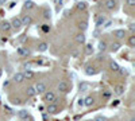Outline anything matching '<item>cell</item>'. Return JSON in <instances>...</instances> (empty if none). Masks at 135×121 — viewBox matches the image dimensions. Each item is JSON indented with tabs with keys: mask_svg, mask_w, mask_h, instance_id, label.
Returning a JSON list of instances; mask_svg holds the SVG:
<instances>
[{
	"mask_svg": "<svg viewBox=\"0 0 135 121\" xmlns=\"http://www.w3.org/2000/svg\"><path fill=\"white\" fill-rule=\"evenodd\" d=\"M103 97H104V98H110V97H111V93H110V91H104V93H103Z\"/></svg>",
	"mask_w": 135,
	"mask_h": 121,
	"instance_id": "35",
	"label": "cell"
},
{
	"mask_svg": "<svg viewBox=\"0 0 135 121\" xmlns=\"http://www.w3.org/2000/svg\"><path fill=\"white\" fill-rule=\"evenodd\" d=\"M34 89L37 93H45L46 90H47V87H46V83L45 82H38L37 85L34 86Z\"/></svg>",
	"mask_w": 135,
	"mask_h": 121,
	"instance_id": "1",
	"label": "cell"
},
{
	"mask_svg": "<svg viewBox=\"0 0 135 121\" xmlns=\"http://www.w3.org/2000/svg\"><path fill=\"white\" fill-rule=\"evenodd\" d=\"M110 67H111V70H112V71H118V70H119V66H118L116 62H111Z\"/></svg>",
	"mask_w": 135,
	"mask_h": 121,
	"instance_id": "26",
	"label": "cell"
},
{
	"mask_svg": "<svg viewBox=\"0 0 135 121\" xmlns=\"http://www.w3.org/2000/svg\"><path fill=\"white\" fill-rule=\"evenodd\" d=\"M78 55V51H73V57H77Z\"/></svg>",
	"mask_w": 135,
	"mask_h": 121,
	"instance_id": "41",
	"label": "cell"
},
{
	"mask_svg": "<svg viewBox=\"0 0 135 121\" xmlns=\"http://www.w3.org/2000/svg\"><path fill=\"white\" fill-rule=\"evenodd\" d=\"M85 53H87V54H92V53H93V46H92L91 43L87 44V47H85Z\"/></svg>",
	"mask_w": 135,
	"mask_h": 121,
	"instance_id": "27",
	"label": "cell"
},
{
	"mask_svg": "<svg viewBox=\"0 0 135 121\" xmlns=\"http://www.w3.org/2000/svg\"><path fill=\"white\" fill-rule=\"evenodd\" d=\"M134 26H135V24H130V30H131V31H134V28H135Z\"/></svg>",
	"mask_w": 135,
	"mask_h": 121,
	"instance_id": "40",
	"label": "cell"
},
{
	"mask_svg": "<svg viewBox=\"0 0 135 121\" xmlns=\"http://www.w3.org/2000/svg\"><path fill=\"white\" fill-rule=\"evenodd\" d=\"M11 27L12 28H16V30H18V28H20L22 27V20H20V18H14L11 20Z\"/></svg>",
	"mask_w": 135,
	"mask_h": 121,
	"instance_id": "2",
	"label": "cell"
},
{
	"mask_svg": "<svg viewBox=\"0 0 135 121\" xmlns=\"http://www.w3.org/2000/svg\"><path fill=\"white\" fill-rule=\"evenodd\" d=\"M58 90L62 91V93H66V91L69 90V85L65 82V81H61V82L58 83Z\"/></svg>",
	"mask_w": 135,
	"mask_h": 121,
	"instance_id": "5",
	"label": "cell"
},
{
	"mask_svg": "<svg viewBox=\"0 0 135 121\" xmlns=\"http://www.w3.org/2000/svg\"><path fill=\"white\" fill-rule=\"evenodd\" d=\"M11 28H12V27H11V23H9V22H3V23H0V30H1V31L8 32Z\"/></svg>",
	"mask_w": 135,
	"mask_h": 121,
	"instance_id": "4",
	"label": "cell"
},
{
	"mask_svg": "<svg viewBox=\"0 0 135 121\" xmlns=\"http://www.w3.org/2000/svg\"><path fill=\"white\" fill-rule=\"evenodd\" d=\"M105 22H107L105 16H97V18H96V26H97V27H101V26H104Z\"/></svg>",
	"mask_w": 135,
	"mask_h": 121,
	"instance_id": "10",
	"label": "cell"
},
{
	"mask_svg": "<svg viewBox=\"0 0 135 121\" xmlns=\"http://www.w3.org/2000/svg\"><path fill=\"white\" fill-rule=\"evenodd\" d=\"M126 3L130 5V7H134L135 5V0H126Z\"/></svg>",
	"mask_w": 135,
	"mask_h": 121,
	"instance_id": "32",
	"label": "cell"
},
{
	"mask_svg": "<svg viewBox=\"0 0 135 121\" xmlns=\"http://www.w3.org/2000/svg\"><path fill=\"white\" fill-rule=\"evenodd\" d=\"M95 73H96V70H95V67H92V66H88L85 69V74H87V76H93Z\"/></svg>",
	"mask_w": 135,
	"mask_h": 121,
	"instance_id": "21",
	"label": "cell"
},
{
	"mask_svg": "<svg viewBox=\"0 0 135 121\" xmlns=\"http://www.w3.org/2000/svg\"><path fill=\"white\" fill-rule=\"evenodd\" d=\"M105 48H107V43H105L104 40H101L100 43H99V50H100V51H104Z\"/></svg>",
	"mask_w": 135,
	"mask_h": 121,
	"instance_id": "28",
	"label": "cell"
},
{
	"mask_svg": "<svg viewBox=\"0 0 135 121\" xmlns=\"http://www.w3.org/2000/svg\"><path fill=\"white\" fill-rule=\"evenodd\" d=\"M31 66H32V63H31V62H27V63H24V65H23V67H24L26 70H28V69H30Z\"/></svg>",
	"mask_w": 135,
	"mask_h": 121,
	"instance_id": "33",
	"label": "cell"
},
{
	"mask_svg": "<svg viewBox=\"0 0 135 121\" xmlns=\"http://www.w3.org/2000/svg\"><path fill=\"white\" fill-rule=\"evenodd\" d=\"M78 105L83 106V105H84V100H78Z\"/></svg>",
	"mask_w": 135,
	"mask_h": 121,
	"instance_id": "39",
	"label": "cell"
},
{
	"mask_svg": "<svg viewBox=\"0 0 135 121\" xmlns=\"http://www.w3.org/2000/svg\"><path fill=\"white\" fill-rule=\"evenodd\" d=\"M14 81H15V82H18V83L23 82V81H24V76H23V73H16L14 76Z\"/></svg>",
	"mask_w": 135,
	"mask_h": 121,
	"instance_id": "11",
	"label": "cell"
},
{
	"mask_svg": "<svg viewBox=\"0 0 135 121\" xmlns=\"http://www.w3.org/2000/svg\"><path fill=\"white\" fill-rule=\"evenodd\" d=\"M16 53H18V55H20V57H28V55H30V51L24 47H19Z\"/></svg>",
	"mask_w": 135,
	"mask_h": 121,
	"instance_id": "8",
	"label": "cell"
},
{
	"mask_svg": "<svg viewBox=\"0 0 135 121\" xmlns=\"http://www.w3.org/2000/svg\"><path fill=\"white\" fill-rule=\"evenodd\" d=\"M1 74H3V69L0 67V77H1Z\"/></svg>",
	"mask_w": 135,
	"mask_h": 121,
	"instance_id": "43",
	"label": "cell"
},
{
	"mask_svg": "<svg viewBox=\"0 0 135 121\" xmlns=\"http://www.w3.org/2000/svg\"><path fill=\"white\" fill-rule=\"evenodd\" d=\"M20 20H22V26H30L31 23H32V18H31L30 15H24Z\"/></svg>",
	"mask_w": 135,
	"mask_h": 121,
	"instance_id": "3",
	"label": "cell"
},
{
	"mask_svg": "<svg viewBox=\"0 0 135 121\" xmlns=\"http://www.w3.org/2000/svg\"><path fill=\"white\" fill-rule=\"evenodd\" d=\"M118 71H119V73L122 74V76H126V74H127V71H126V70H122L120 67H119V70H118Z\"/></svg>",
	"mask_w": 135,
	"mask_h": 121,
	"instance_id": "37",
	"label": "cell"
},
{
	"mask_svg": "<svg viewBox=\"0 0 135 121\" xmlns=\"http://www.w3.org/2000/svg\"><path fill=\"white\" fill-rule=\"evenodd\" d=\"M42 31H43V32H49V31H50V26L43 24V26H42Z\"/></svg>",
	"mask_w": 135,
	"mask_h": 121,
	"instance_id": "30",
	"label": "cell"
},
{
	"mask_svg": "<svg viewBox=\"0 0 135 121\" xmlns=\"http://www.w3.org/2000/svg\"><path fill=\"white\" fill-rule=\"evenodd\" d=\"M47 112L50 114H55L58 112V106L55 105V104H49L47 105Z\"/></svg>",
	"mask_w": 135,
	"mask_h": 121,
	"instance_id": "7",
	"label": "cell"
},
{
	"mask_svg": "<svg viewBox=\"0 0 135 121\" xmlns=\"http://www.w3.org/2000/svg\"><path fill=\"white\" fill-rule=\"evenodd\" d=\"M54 100H55V94L53 93V91L45 93V101H47V102H54Z\"/></svg>",
	"mask_w": 135,
	"mask_h": 121,
	"instance_id": "6",
	"label": "cell"
},
{
	"mask_svg": "<svg viewBox=\"0 0 135 121\" xmlns=\"http://www.w3.org/2000/svg\"><path fill=\"white\" fill-rule=\"evenodd\" d=\"M26 94H27V97H34L35 94H37V91H35L34 86H30V87H27V90H26Z\"/></svg>",
	"mask_w": 135,
	"mask_h": 121,
	"instance_id": "16",
	"label": "cell"
},
{
	"mask_svg": "<svg viewBox=\"0 0 135 121\" xmlns=\"http://www.w3.org/2000/svg\"><path fill=\"white\" fill-rule=\"evenodd\" d=\"M43 18H45V19H49V18H50V11H47V9H46V11L43 12Z\"/></svg>",
	"mask_w": 135,
	"mask_h": 121,
	"instance_id": "34",
	"label": "cell"
},
{
	"mask_svg": "<svg viewBox=\"0 0 135 121\" xmlns=\"http://www.w3.org/2000/svg\"><path fill=\"white\" fill-rule=\"evenodd\" d=\"M115 4H116V3H115V0H105V3H104L105 8L110 9V11L115 8Z\"/></svg>",
	"mask_w": 135,
	"mask_h": 121,
	"instance_id": "9",
	"label": "cell"
},
{
	"mask_svg": "<svg viewBox=\"0 0 135 121\" xmlns=\"http://www.w3.org/2000/svg\"><path fill=\"white\" fill-rule=\"evenodd\" d=\"M47 43H46V42H41V43L38 44V51H42V53H43V51H46L47 50Z\"/></svg>",
	"mask_w": 135,
	"mask_h": 121,
	"instance_id": "19",
	"label": "cell"
},
{
	"mask_svg": "<svg viewBox=\"0 0 135 121\" xmlns=\"http://www.w3.org/2000/svg\"><path fill=\"white\" fill-rule=\"evenodd\" d=\"M26 40V35H22V38H19V42H24Z\"/></svg>",
	"mask_w": 135,
	"mask_h": 121,
	"instance_id": "38",
	"label": "cell"
},
{
	"mask_svg": "<svg viewBox=\"0 0 135 121\" xmlns=\"http://www.w3.org/2000/svg\"><path fill=\"white\" fill-rule=\"evenodd\" d=\"M12 104H14V105H20V104H22V100H20V98H14Z\"/></svg>",
	"mask_w": 135,
	"mask_h": 121,
	"instance_id": "31",
	"label": "cell"
},
{
	"mask_svg": "<svg viewBox=\"0 0 135 121\" xmlns=\"http://www.w3.org/2000/svg\"><path fill=\"white\" fill-rule=\"evenodd\" d=\"M130 121H135V119H134V117H133V119H131V120H130Z\"/></svg>",
	"mask_w": 135,
	"mask_h": 121,
	"instance_id": "44",
	"label": "cell"
},
{
	"mask_svg": "<svg viewBox=\"0 0 135 121\" xmlns=\"http://www.w3.org/2000/svg\"><path fill=\"white\" fill-rule=\"evenodd\" d=\"M78 28H80V31H85V30H87V28H88V23L87 22H80V23H78Z\"/></svg>",
	"mask_w": 135,
	"mask_h": 121,
	"instance_id": "22",
	"label": "cell"
},
{
	"mask_svg": "<svg viewBox=\"0 0 135 121\" xmlns=\"http://www.w3.org/2000/svg\"><path fill=\"white\" fill-rule=\"evenodd\" d=\"M89 87H91V85L88 83V82H81V83H80V90H81V91L89 90Z\"/></svg>",
	"mask_w": 135,
	"mask_h": 121,
	"instance_id": "20",
	"label": "cell"
},
{
	"mask_svg": "<svg viewBox=\"0 0 135 121\" xmlns=\"http://www.w3.org/2000/svg\"><path fill=\"white\" fill-rule=\"evenodd\" d=\"M114 35L118 39H123L124 37H126V31H124V30H116V31L114 32Z\"/></svg>",
	"mask_w": 135,
	"mask_h": 121,
	"instance_id": "12",
	"label": "cell"
},
{
	"mask_svg": "<svg viewBox=\"0 0 135 121\" xmlns=\"http://www.w3.org/2000/svg\"><path fill=\"white\" fill-rule=\"evenodd\" d=\"M85 8H87V3H84V1L77 3V9H78V11H84Z\"/></svg>",
	"mask_w": 135,
	"mask_h": 121,
	"instance_id": "24",
	"label": "cell"
},
{
	"mask_svg": "<svg viewBox=\"0 0 135 121\" xmlns=\"http://www.w3.org/2000/svg\"><path fill=\"white\" fill-rule=\"evenodd\" d=\"M76 42L80 44H84L85 43V35L84 34H77L76 35Z\"/></svg>",
	"mask_w": 135,
	"mask_h": 121,
	"instance_id": "15",
	"label": "cell"
},
{
	"mask_svg": "<svg viewBox=\"0 0 135 121\" xmlns=\"http://www.w3.org/2000/svg\"><path fill=\"white\" fill-rule=\"evenodd\" d=\"M115 94H116V96H122V94L124 93V86L123 85H118L116 87H115Z\"/></svg>",
	"mask_w": 135,
	"mask_h": 121,
	"instance_id": "14",
	"label": "cell"
},
{
	"mask_svg": "<svg viewBox=\"0 0 135 121\" xmlns=\"http://www.w3.org/2000/svg\"><path fill=\"white\" fill-rule=\"evenodd\" d=\"M18 116H19V119H22V120H27V119H28L27 110H19V112H18Z\"/></svg>",
	"mask_w": 135,
	"mask_h": 121,
	"instance_id": "17",
	"label": "cell"
},
{
	"mask_svg": "<svg viewBox=\"0 0 135 121\" xmlns=\"http://www.w3.org/2000/svg\"><path fill=\"white\" fill-rule=\"evenodd\" d=\"M93 102H95L93 97H87V98H84V105L85 106H92Z\"/></svg>",
	"mask_w": 135,
	"mask_h": 121,
	"instance_id": "18",
	"label": "cell"
},
{
	"mask_svg": "<svg viewBox=\"0 0 135 121\" xmlns=\"http://www.w3.org/2000/svg\"><path fill=\"white\" fill-rule=\"evenodd\" d=\"M95 121H105V119H104L103 116H97L96 119H95Z\"/></svg>",
	"mask_w": 135,
	"mask_h": 121,
	"instance_id": "36",
	"label": "cell"
},
{
	"mask_svg": "<svg viewBox=\"0 0 135 121\" xmlns=\"http://www.w3.org/2000/svg\"><path fill=\"white\" fill-rule=\"evenodd\" d=\"M34 3L32 1H26V4H24V8L26 9H31V8H34Z\"/></svg>",
	"mask_w": 135,
	"mask_h": 121,
	"instance_id": "29",
	"label": "cell"
},
{
	"mask_svg": "<svg viewBox=\"0 0 135 121\" xmlns=\"http://www.w3.org/2000/svg\"><path fill=\"white\" fill-rule=\"evenodd\" d=\"M23 76H24V80H32V78L35 77V74H34V71H31V70H26L24 73H23Z\"/></svg>",
	"mask_w": 135,
	"mask_h": 121,
	"instance_id": "13",
	"label": "cell"
},
{
	"mask_svg": "<svg viewBox=\"0 0 135 121\" xmlns=\"http://www.w3.org/2000/svg\"><path fill=\"white\" fill-rule=\"evenodd\" d=\"M111 48H112V51L119 50V48H120V43H119V42H114V43L111 44Z\"/></svg>",
	"mask_w": 135,
	"mask_h": 121,
	"instance_id": "25",
	"label": "cell"
},
{
	"mask_svg": "<svg viewBox=\"0 0 135 121\" xmlns=\"http://www.w3.org/2000/svg\"><path fill=\"white\" fill-rule=\"evenodd\" d=\"M128 44H130V47H135V35H131V37H128Z\"/></svg>",
	"mask_w": 135,
	"mask_h": 121,
	"instance_id": "23",
	"label": "cell"
},
{
	"mask_svg": "<svg viewBox=\"0 0 135 121\" xmlns=\"http://www.w3.org/2000/svg\"><path fill=\"white\" fill-rule=\"evenodd\" d=\"M5 1H7V0H0V4H5Z\"/></svg>",
	"mask_w": 135,
	"mask_h": 121,
	"instance_id": "42",
	"label": "cell"
}]
</instances>
